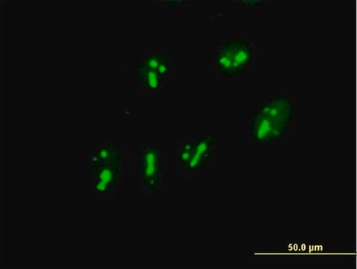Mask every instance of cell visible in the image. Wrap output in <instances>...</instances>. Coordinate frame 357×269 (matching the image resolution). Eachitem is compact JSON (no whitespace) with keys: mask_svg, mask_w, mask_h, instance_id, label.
<instances>
[{"mask_svg":"<svg viewBox=\"0 0 357 269\" xmlns=\"http://www.w3.org/2000/svg\"><path fill=\"white\" fill-rule=\"evenodd\" d=\"M256 113L270 124L283 140L292 126L295 108L290 97L274 96L266 99Z\"/></svg>","mask_w":357,"mask_h":269,"instance_id":"6da1fadb","label":"cell"},{"mask_svg":"<svg viewBox=\"0 0 357 269\" xmlns=\"http://www.w3.org/2000/svg\"><path fill=\"white\" fill-rule=\"evenodd\" d=\"M140 165L144 187L149 191H158L166 177L162 149L155 145H144L140 152Z\"/></svg>","mask_w":357,"mask_h":269,"instance_id":"7a4b0ae2","label":"cell"},{"mask_svg":"<svg viewBox=\"0 0 357 269\" xmlns=\"http://www.w3.org/2000/svg\"><path fill=\"white\" fill-rule=\"evenodd\" d=\"M220 45L229 56L238 75L250 67L255 54L252 43L243 38H233L226 40Z\"/></svg>","mask_w":357,"mask_h":269,"instance_id":"3957f363","label":"cell"},{"mask_svg":"<svg viewBox=\"0 0 357 269\" xmlns=\"http://www.w3.org/2000/svg\"><path fill=\"white\" fill-rule=\"evenodd\" d=\"M122 163L103 164L93 167L94 188L99 195H106L116 190L120 182Z\"/></svg>","mask_w":357,"mask_h":269,"instance_id":"277c9868","label":"cell"},{"mask_svg":"<svg viewBox=\"0 0 357 269\" xmlns=\"http://www.w3.org/2000/svg\"><path fill=\"white\" fill-rule=\"evenodd\" d=\"M215 138L213 134H204L195 142L194 152L185 168L190 172H198L209 165L215 153Z\"/></svg>","mask_w":357,"mask_h":269,"instance_id":"5b68a950","label":"cell"},{"mask_svg":"<svg viewBox=\"0 0 357 269\" xmlns=\"http://www.w3.org/2000/svg\"><path fill=\"white\" fill-rule=\"evenodd\" d=\"M92 167L113 163H122L120 148L113 145H103L96 149L89 158Z\"/></svg>","mask_w":357,"mask_h":269,"instance_id":"8992f818","label":"cell"},{"mask_svg":"<svg viewBox=\"0 0 357 269\" xmlns=\"http://www.w3.org/2000/svg\"><path fill=\"white\" fill-rule=\"evenodd\" d=\"M138 78L140 82L152 92H157L161 88L163 77L156 71L147 69L138 70Z\"/></svg>","mask_w":357,"mask_h":269,"instance_id":"52a82bcc","label":"cell"},{"mask_svg":"<svg viewBox=\"0 0 357 269\" xmlns=\"http://www.w3.org/2000/svg\"><path fill=\"white\" fill-rule=\"evenodd\" d=\"M166 58V56L160 54L149 55L142 60L140 65H138V68L152 70V71L157 72L158 67Z\"/></svg>","mask_w":357,"mask_h":269,"instance_id":"ba28073f","label":"cell"},{"mask_svg":"<svg viewBox=\"0 0 357 269\" xmlns=\"http://www.w3.org/2000/svg\"><path fill=\"white\" fill-rule=\"evenodd\" d=\"M194 148L195 142H186L181 146L178 159H180L181 165L185 168L188 163L190 162L194 152Z\"/></svg>","mask_w":357,"mask_h":269,"instance_id":"9c48e42d","label":"cell"},{"mask_svg":"<svg viewBox=\"0 0 357 269\" xmlns=\"http://www.w3.org/2000/svg\"><path fill=\"white\" fill-rule=\"evenodd\" d=\"M168 70H169V62H168L167 58H166L160 67H158L157 73L163 77L167 74Z\"/></svg>","mask_w":357,"mask_h":269,"instance_id":"30bf717a","label":"cell"}]
</instances>
